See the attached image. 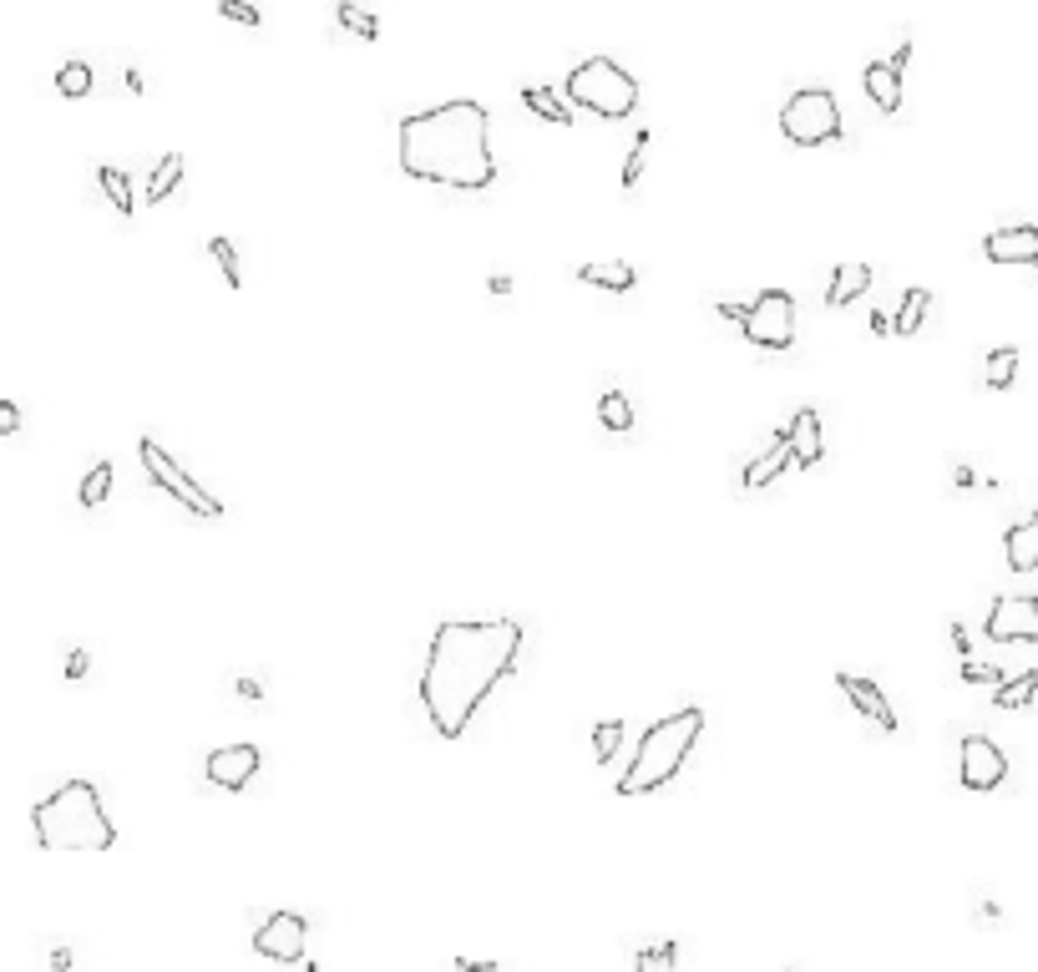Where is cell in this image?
<instances>
[{"instance_id": "cell-22", "label": "cell", "mask_w": 1038, "mask_h": 972, "mask_svg": "<svg viewBox=\"0 0 1038 972\" xmlns=\"http://www.w3.org/2000/svg\"><path fill=\"white\" fill-rule=\"evenodd\" d=\"M178 183H183V152H168V157L152 168V178H147V203L163 208V203L178 193Z\"/></svg>"}, {"instance_id": "cell-31", "label": "cell", "mask_w": 1038, "mask_h": 972, "mask_svg": "<svg viewBox=\"0 0 1038 972\" xmlns=\"http://www.w3.org/2000/svg\"><path fill=\"white\" fill-rule=\"evenodd\" d=\"M56 92L71 97V102H76V97H92V66H87V61H66V66L56 71Z\"/></svg>"}, {"instance_id": "cell-20", "label": "cell", "mask_w": 1038, "mask_h": 972, "mask_svg": "<svg viewBox=\"0 0 1038 972\" xmlns=\"http://www.w3.org/2000/svg\"><path fill=\"white\" fill-rule=\"evenodd\" d=\"M871 289V264H836L831 284H826V304L831 309H846L851 299H861Z\"/></svg>"}, {"instance_id": "cell-43", "label": "cell", "mask_w": 1038, "mask_h": 972, "mask_svg": "<svg viewBox=\"0 0 1038 972\" xmlns=\"http://www.w3.org/2000/svg\"><path fill=\"white\" fill-rule=\"evenodd\" d=\"M122 81H127V92H132V97H142V92H147V81H142V71H137V66H127V76H122Z\"/></svg>"}, {"instance_id": "cell-21", "label": "cell", "mask_w": 1038, "mask_h": 972, "mask_svg": "<svg viewBox=\"0 0 1038 972\" xmlns=\"http://www.w3.org/2000/svg\"><path fill=\"white\" fill-rule=\"evenodd\" d=\"M522 107L542 122H573V97H557L552 87H522Z\"/></svg>"}, {"instance_id": "cell-40", "label": "cell", "mask_w": 1038, "mask_h": 972, "mask_svg": "<svg viewBox=\"0 0 1038 972\" xmlns=\"http://www.w3.org/2000/svg\"><path fill=\"white\" fill-rule=\"evenodd\" d=\"M714 314H720V319H730V324H745L750 304H730V299H720V304H714Z\"/></svg>"}, {"instance_id": "cell-17", "label": "cell", "mask_w": 1038, "mask_h": 972, "mask_svg": "<svg viewBox=\"0 0 1038 972\" xmlns=\"http://www.w3.org/2000/svg\"><path fill=\"white\" fill-rule=\"evenodd\" d=\"M790 451H795V466H821L826 456V441H821V416H816V405H801V411L790 416Z\"/></svg>"}, {"instance_id": "cell-12", "label": "cell", "mask_w": 1038, "mask_h": 972, "mask_svg": "<svg viewBox=\"0 0 1038 972\" xmlns=\"http://www.w3.org/2000/svg\"><path fill=\"white\" fill-rule=\"evenodd\" d=\"M907 56H912V41H902L892 61H871L861 71L866 97L876 102V112H882V117H897L902 112V71H907Z\"/></svg>"}, {"instance_id": "cell-13", "label": "cell", "mask_w": 1038, "mask_h": 972, "mask_svg": "<svg viewBox=\"0 0 1038 972\" xmlns=\"http://www.w3.org/2000/svg\"><path fill=\"white\" fill-rule=\"evenodd\" d=\"M203 775H208V785H218V790H244V785L259 775V750H254V745H223V750H208Z\"/></svg>"}, {"instance_id": "cell-1", "label": "cell", "mask_w": 1038, "mask_h": 972, "mask_svg": "<svg viewBox=\"0 0 1038 972\" xmlns=\"http://www.w3.org/2000/svg\"><path fill=\"white\" fill-rule=\"evenodd\" d=\"M527 628L517 618H446L431 633L416 679L421 709L441 740H461L482 709L522 664Z\"/></svg>"}, {"instance_id": "cell-9", "label": "cell", "mask_w": 1038, "mask_h": 972, "mask_svg": "<svg viewBox=\"0 0 1038 972\" xmlns=\"http://www.w3.org/2000/svg\"><path fill=\"white\" fill-rule=\"evenodd\" d=\"M957 780L973 795H988L1008 780V755L988 735H963V745H957Z\"/></svg>"}, {"instance_id": "cell-35", "label": "cell", "mask_w": 1038, "mask_h": 972, "mask_svg": "<svg viewBox=\"0 0 1038 972\" xmlns=\"http://www.w3.org/2000/svg\"><path fill=\"white\" fill-rule=\"evenodd\" d=\"M1013 674H1003L998 664H983V659H963V684H988V689H998V684H1008Z\"/></svg>"}, {"instance_id": "cell-7", "label": "cell", "mask_w": 1038, "mask_h": 972, "mask_svg": "<svg viewBox=\"0 0 1038 972\" xmlns=\"http://www.w3.org/2000/svg\"><path fill=\"white\" fill-rule=\"evenodd\" d=\"M137 451H142V466H147V476H152V486H163V492L183 507V512H193V517H203V522H223L228 517V507L208 492V486H198L163 446H157L152 436H142L137 441Z\"/></svg>"}, {"instance_id": "cell-50", "label": "cell", "mask_w": 1038, "mask_h": 972, "mask_svg": "<svg viewBox=\"0 0 1038 972\" xmlns=\"http://www.w3.org/2000/svg\"><path fill=\"white\" fill-rule=\"evenodd\" d=\"M785 972H801V967H785Z\"/></svg>"}, {"instance_id": "cell-26", "label": "cell", "mask_w": 1038, "mask_h": 972, "mask_svg": "<svg viewBox=\"0 0 1038 972\" xmlns=\"http://www.w3.org/2000/svg\"><path fill=\"white\" fill-rule=\"evenodd\" d=\"M112 481H117L112 461H97V466L82 476V486H76V502H82L87 512H92V507H102V502L112 497Z\"/></svg>"}, {"instance_id": "cell-3", "label": "cell", "mask_w": 1038, "mask_h": 972, "mask_svg": "<svg viewBox=\"0 0 1038 972\" xmlns=\"http://www.w3.org/2000/svg\"><path fill=\"white\" fill-rule=\"evenodd\" d=\"M31 826L41 851H112L117 826L92 780H61L46 800H36Z\"/></svg>"}, {"instance_id": "cell-34", "label": "cell", "mask_w": 1038, "mask_h": 972, "mask_svg": "<svg viewBox=\"0 0 1038 972\" xmlns=\"http://www.w3.org/2000/svg\"><path fill=\"white\" fill-rule=\"evenodd\" d=\"M644 162H649V132H633V147L623 157V193L638 188V178H644Z\"/></svg>"}, {"instance_id": "cell-36", "label": "cell", "mask_w": 1038, "mask_h": 972, "mask_svg": "<svg viewBox=\"0 0 1038 972\" xmlns=\"http://www.w3.org/2000/svg\"><path fill=\"white\" fill-rule=\"evenodd\" d=\"M218 16H223V21H238V26H249V31L264 26L259 6H249V0H218Z\"/></svg>"}, {"instance_id": "cell-2", "label": "cell", "mask_w": 1038, "mask_h": 972, "mask_svg": "<svg viewBox=\"0 0 1038 972\" xmlns=\"http://www.w3.org/2000/svg\"><path fill=\"white\" fill-rule=\"evenodd\" d=\"M401 173L451 193H487L497 183L492 112L476 97L426 107L401 122Z\"/></svg>"}, {"instance_id": "cell-23", "label": "cell", "mask_w": 1038, "mask_h": 972, "mask_svg": "<svg viewBox=\"0 0 1038 972\" xmlns=\"http://www.w3.org/2000/svg\"><path fill=\"white\" fill-rule=\"evenodd\" d=\"M97 183H102L107 203L117 208V218H122V223H132L137 203H132V183H127V173H122V168H112V162H102V168H97Z\"/></svg>"}, {"instance_id": "cell-4", "label": "cell", "mask_w": 1038, "mask_h": 972, "mask_svg": "<svg viewBox=\"0 0 1038 972\" xmlns=\"http://www.w3.org/2000/svg\"><path fill=\"white\" fill-rule=\"evenodd\" d=\"M699 735H704V709H694V704L664 714L659 724H649V735L638 740L633 765L613 780V795H618V800H633V795H654V790L674 785L679 770L689 765Z\"/></svg>"}, {"instance_id": "cell-48", "label": "cell", "mask_w": 1038, "mask_h": 972, "mask_svg": "<svg viewBox=\"0 0 1038 972\" xmlns=\"http://www.w3.org/2000/svg\"><path fill=\"white\" fill-rule=\"evenodd\" d=\"M456 972H497V962H466V957H461Z\"/></svg>"}, {"instance_id": "cell-42", "label": "cell", "mask_w": 1038, "mask_h": 972, "mask_svg": "<svg viewBox=\"0 0 1038 972\" xmlns=\"http://www.w3.org/2000/svg\"><path fill=\"white\" fill-rule=\"evenodd\" d=\"M233 694H238V699H254V704L264 699V689H259V679H238V684H233Z\"/></svg>"}, {"instance_id": "cell-25", "label": "cell", "mask_w": 1038, "mask_h": 972, "mask_svg": "<svg viewBox=\"0 0 1038 972\" xmlns=\"http://www.w3.org/2000/svg\"><path fill=\"white\" fill-rule=\"evenodd\" d=\"M927 314H932V294H927V289H907L902 304H897V314H892L897 335H917L922 324H927Z\"/></svg>"}, {"instance_id": "cell-16", "label": "cell", "mask_w": 1038, "mask_h": 972, "mask_svg": "<svg viewBox=\"0 0 1038 972\" xmlns=\"http://www.w3.org/2000/svg\"><path fill=\"white\" fill-rule=\"evenodd\" d=\"M790 461H795V451H790V431L780 426V431H770V451H760V456L745 466L740 486H745V492H765V486H770V481H775Z\"/></svg>"}, {"instance_id": "cell-18", "label": "cell", "mask_w": 1038, "mask_h": 972, "mask_svg": "<svg viewBox=\"0 0 1038 972\" xmlns=\"http://www.w3.org/2000/svg\"><path fill=\"white\" fill-rule=\"evenodd\" d=\"M573 284H593V289H608V294H628L638 284V269L628 259H593V264H578L573 269Z\"/></svg>"}, {"instance_id": "cell-11", "label": "cell", "mask_w": 1038, "mask_h": 972, "mask_svg": "<svg viewBox=\"0 0 1038 972\" xmlns=\"http://www.w3.org/2000/svg\"><path fill=\"white\" fill-rule=\"evenodd\" d=\"M983 633L993 643H1038V598H993Z\"/></svg>"}, {"instance_id": "cell-10", "label": "cell", "mask_w": 1038, "mask_h": 972, "mask_svg": "<svg viewBox=\"0 0 1038 972\" xmlns=\"http://www.w3.org/2000/svg\"><path fill=\"white\" fill-rule=\"evenodd\" d=\"M304 947H309V922H304L299 912H274V917H264L259 932H254V952L269 957V962H279V967L304 962Z\"/></svg>"}, {"instance_id": "cell-46", "label": "cell", "mask_w": 1038, "mask_h": 972, "mask_svg": "<svg viewBox=\"0 0 1038 972\" xmlns=\"http://www.w3.org/2000/svg\"><path fill=\"white\" fill-rule=\"evenodd\" d=\"M51 972H71V952H66V947L51 952Z\"/></svg>"}, {"instance_id": "cell-44", "label": "cell", "mask_w": 1038, "mask_h": 972, "mask_svg": "<svg viewBox=\"0 0 1038 972\" xmlns=\"http://www.w3.org/2000/svg\"><path fill=\"white\" fill-rule=\"evenodd\" d=\"M487 289H492L497 299H507V294H512V279H507V274H492V279H487Z\"/></svg>"}, {"instance_id": "cell-24", "label": "cell", "mask_w": 1038, "mask_h": 972, "mask_svg": "<svg viewBox=\"0 0 1038 972\" xmlns=\"http://www.w3.org/2000/svg\"><path fill=\"white\" fill-rule=\"evenodd\" d=\"M598 421H603V431H613V436H628L633 431V405H628V395L623 390H603L598 395Z\"/></svg>"}, {"instance_id": "cell-28", "label": "cell", "mask_w": 1038, "mask_h": 972, "mask_svg": "<svg viewBox=\"0 0 1038 972\" xmlns=\"http://www.w3.org/2000/svg\"><path fill=\"white\" fill-rule=\"evenodd\" d=\"M1013 375H1018V350H1013V345L988 350V360H983V385H988V390H1008Z\"/></svg>"}, {"instance_id": "cell-33", "label": "cell", "mask_w": 1038, "mask_h": 972, "mask_svg": "<svg viewBox=\"0 0 1038 972\" xmlns=\"http://www.w3.org/2000/svg\"><path fill=\"white\" fill-rule=\"evenodd\" d=\"M618 745H623V719H598L593 724V760L608 765L618 755Z\"/></svg>"}, {"instance_id": "cell-45", "label": "cell", "mask_w": 1038, "mask_h": 972, "mask_svg": "<svg viewBox=\"0 0 1038 972\" xmlns=\"http://www.w3.org/2000/svg\"><path fill=\"white\" fill-rule=\"evenodd\" d=\"M978 917H983V922H998L1003 912H998V902H988V897H978Z\"/></svg>"}, {"instance_id": "cell-6", "label": "cell", "mask_w": 1038, "mask_h": 972, "mask_svg": "<svg viewBox=\"0 0 1038 972\" xmlns=\"http://www.w3.org/2000/svg\"><path fill=\"white\" fill-rule=\"evenodd\" d=\"M780 132L785 142L795 147H826V142H841V107H836V92L831 87H801L790 92V102L780 107Z\"/></svg>"}, {"instance_id": "cell-38", "label": "cell", "mask_w": 1038, "mask_h": 972, "mask_svg": "<svg viewBox=\"0 0 1038 972\" xmlns=\"http://www.w3.org/2000/svg\"><path fill=\"white\" fill-rule=\"evenodd\" d=\"M866 324H871V335H876V340L897 335V324H892V314H887V309H871V319H866Z\"/></svg>"}, {"instance_id": "cell-49", "label": "cell", "mask_w": 1038, "mask_h": 972, "mask_svg": "<svg viewBox=\"0 0 1038 972\" xmlns=\"http://www.w3.org/2000/svg\"><path fill=\"white\" fill-rule=\"evenodd\" d=\"M299 972H325V967H319V962H304V967H299Z\"/></svg>"}, {"instance_id": "cell-14", "label": "cell", "mask_w": 1038, "mask_h": 972, "mask_svg": "<svg viewBox=\"0 0 1038 972\" xmlns=\"http://www.w3.org/2000/svg\"><path fill=\"white\" fill-rule=\"evenodd\" d=\"M836 689L851 699V709L861 714V719H871L882 735H897V709H892V699L876 689L871 679H861V674H836Z\"/></svg>"}, {"instance_id": "cell-52", "label": "cell", "mask_w": 1038, "mask_h": 972, "mask_svg": "<svg viewBox=\"0 0 1038 972\" xmlns=\"http://www.w3.org/2000/svg\"><path fill=\"white\" fill-rule=\"evenodd\" d=\"M1033 269H1038V264H1033Z\"/></svg>"}, {"instance_id": "cell-32", "label": "cell", "mask_w": 1038, "mask_h": 972, "mask_svg": "<svg viewBox=\"0 0 1038 972\" xmlns=\"http://www.w3.org/2000/svg\"><path fill=\"white\" fill-rule=\"evenodd\" d=\"M335 21H340L350 36H360V41H375V36H380V21H375L370 11H360L355 0H340V6H335Z\"/></svg>"}, {"instance_id": "cell-37", "label": "cell", "mask_w": 1038, "mask_h": 972, "mask_svg": "<svg viewBox=\"0 0 1038 972\" xmlns=\"http://www.w3.org/2000/svg\"><path fill=\"white\" fill-rule=\"evenodd\" d=\"M16 431H21V405L0 400V436H16Z\"/></svg>"}, {"instance_id": "cell-19", "label": "cell", "mask_w": 1038, "mask_h": 972, "mask_svg": "<svg viewBox=\"0 0 1038 972\" xmlns=\"http://www.w3.org/2000/svg\"><path fill=\"white\" fill-rule=\"evenodd\" d=\"M1003 557H1008V567L1013 573H1038V522L1028 517V522H1018V527H1008V537H1003Z\"/></svg>"}, {"instance_id": "cell-30", "label": "cell", "mask_w": 1038, "mask_h": 972, "mask_svg": "<svg viewBox=\"0 0 1038 972\" xmlns=\"http://www.w3.org/2000/svg\"><path fill=\"white\" fill-rule=\"evenodd\" d=\"M633 972H679V942H654V947H638V957H633Z\"/></svg>"}, {"instance_id": "cell-39", "label": "cell", "mask_w": 1038, "mask_h": 972, "mask_svg": "<svg viewBox=\"0 0 1038 972\" xmlns=\"http://www.w3.org/2000/svg\"><path fill=\"white\" fill-rule=\"evenodd\" d=\"M87 669H92V659L82 654V648H76V654H66V679H71V684L87 679Z\"/></svg>"}, {"instance_id": "cell-47", "label": "cell", "mask_w": 1038, "mask_h": 972, "mask_svg": "<svg viewBox=\"0 0 1038 972\" xmlns=\"http://www.w3.org/2000/svg\"><path fill=\"white\" fill-rule=\"evenodd\" d=\"M973 481H978L973 466H957V492H973Z\"/></svg>"}, {"instance_id": "cell-5", "label": "cell", "mask_w": 1038, "mask_h": 972, "mask_svg": "<svg viewBox=\"0 0 1038 972\" xmlns=\"http://www.w3.org/2000/svg\"><path fill=\"white\" fill-rule=\"evenodd\" d=\"M568 97H573V107H583V112H593L603 122H623L638 107V81L618 61L588 56V61H578L568 71Z\"/></svg>"}, {"instance_id": "cell-41", "label": "cell", "mask_w": 1038, "mask_h": 972, "mask_svg": "<svg viewBox=\"0 0 1038 972\" xmlns=\"http://www.w3.org/2000/svg\"><path fill=\"white\" fill-rule=\"evenodd\" d=\"M952 648H957V659H973V638L963 623H952Z\"/></svg>"}, {"instance_id": "cell-29", "label": "cell", "mask_w": 1038, "mask_h": 972, "mask_svg": "<svg viewBox=\"0 0 1038 972\" xmlns=\"http://www.w3.org/2000/svg\"><path fill=\"white\" fill-rule=\"evenodd\" d=\"M208 259L218 264V274H223V284L228 289H244V269H238V249H233V238H208Z\"/></svg>"}, {"instance_id": "cell-51", "label": "cell", "mask_w": 1038, "mask_h": 972, "mask_svg": "<svg viewBox=\"0 0 1038 972\" xmlns=\"http://www.w3.org/2000/svg\"><path fill=\"white\" fill-rule=\"evenodd\" d=\"M1033 522H1038V512H1033Z\"/></svg>"}, {"instance_id": "cell-15", "label": "cell", "mask_w": 1038, "mask_h": 972, "mask_svg": "<svg viewBox=\"0 0 1038 972\" xmlns=\"http://www.w3.org/2000/svg\"><path fill=\"white\" fill-rule=\"evenodd\" d=\"M983 259L988 264H1038V223L993 228L983 238Z\"/></svg>"}, {"instance_id": "cell-8", "label": "cell", "mask_w": 1038, "mask_h": 972, "mask_svg": "<svg viewBox=\"0 0 1038 972\" xmlns=\"http://www.w3.org/2000/svg\"><path fill=\"white\" fill-rule=\"evenodd\" d=\"M740 335L755 345V350H770V355H785L795 345V299L790 289H760L750 299V314L740 324Z\"/></svg>"}, {"instance_id": "cell-27", "label": "cell", "mask_w": 1038, "mask_h": 972, "mask_svg": "<svg viewBox=\"0 0 1038 972\" xmlns=\"http://www.w3.org/2000/svg\"><path fill=\"white\" fill-rule=\"evenodd\" d=\"M1033 694H1038V669H1023V674H1013L1008 684L993 689V704H998V709H1028Z\"/></svg>"}]
</instances>
